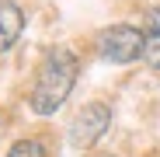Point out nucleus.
Here are the masks:
<instances>
[{
    "instance_id": "nucleus-7",
    "label": "nucleus",
    "mask_w": 160,
    "mask_h": 157,
    "mask_svg": "<svg viewBox=\"0 0 160 157\" xmlns=\"http://www.w3.org/2000/svg\"><path fill=\"white\" fill-rule=\"evenodd\" d=\"M146 39H160V7H153L150 14H146Z\"/></svg>"
},
{
    "instance_id": "nucleus-5",
    "label": "nucleus",
    "mask_w": 160,
    "mask_h": 157,
    "mask_svg": "<svg viewBox=\"0 0 160 157\" xmlns=\"http://www.w3.org/2000/svg\"><path fill=\"white\" fill-rule=\"evenodd\" d=\"M7 157H49V154H45L42 140H18Z\"/></svg>"
},
{
    "instance_id": "nucleus-2",
    "label": "nucleus",
    "mask_w": 160,
    "mask_h": 157,
    "mask_svg": "<svg viewBox=\"0 0 160 157\" xmlns=\"http://www.w3.org/2000/svg\"><path fill=\"white\" fill-rule=\"evenodd\" d=\"M98 52L108 63H132L146 52V32L136 24H112L98 35Z\"/></svg>"
},
{
    "instance_id": "nucleus-1",
    "label": "nucleus",
    "mask_w": 160,
    "mask_h": 157,
    "mask_svg": "<svg viewBox=\"0 0 160 157\" xmlns=\"http://www.w3.org/2000/svg\"><path fill=\"white\" fill-rule=\"evenodd\" d=\"M77 70H80V63L73 56V49L59 45V49L45 52V60L35 73V84H32V112H38V115L56 112L77 84Z\"/></svg>"
},
{
    "instance_id": "nucleus-3",
    "label": "nucleus",
    "mask_w": 160,
    "mask_h": 157,
    "mask_svg": "<svg viewBox=\"0 0 160 157\" xmlns=\"http://www.w3.org/2000/svg\"><path fill=\"white\" fill-rule=\"evenodd\" d=\"M108 126H112V108L108 105H101V101H91L84 105V108L77 112V119L70 122V143L73 147H94L104 133H108Z\"/></svg>"
},
{
    "instance_id": "nucleus-6",
    "label": "nucleus",
    "mask_w": 160,
    "mask_h": 157,
    "mask_svg": "<svg viewBox=\"0 0 160 157\" xmlns=\"http://www.w3.org/2000/svg\"><path fill=\"white\" fill-rule=\"evenodd\" d=\"M143 60L150 63V70L160 73V39H146V52H143Z\"/></svg>"
},
{
    "instance_id": "nucleus-4",
    "label": "nucleus",
    "mask_w": 160,
    "mask_h": 157,
    "mask_svg": "<svg viewBox=\"0 0 160 157\" xmlns=\"http://www.w3.org/2000/svg\"><path fill=\"white\" fill-rule=\"evenodd\" d=\"M21 28H24V14L18 4H7L0 0V52H7L18 39H21Z\"/></svg>"
}]
</instances>
